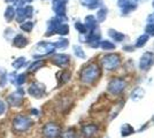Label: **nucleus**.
I'll return each mask as SVG.
<instances>
[{
    "instance_id": "1",
    "label": "nucleus",
    "mask_w": 154,
    "mask_h": 138,
    "mask_svg": "<svg viewBox=\"0 0 154 138\" xmlns=\"http://www.w3.org/2000/svg\"><path fill=\"white\" fill-rule=\"evenodd\" d=\"M59 132H60V129H59L58 125L53 124H47L45 125L44 130H43V133L46 138H55L59 136Z\"/></svg>"
},
{
    "instance_id": "2",
    "label": "nucleus",
    "mask_w": 154,
    "mask_h": 138,
    "mask_svg": "<svg viewBox=\"0 0 154 138\" xmlns=\"http://www.w3.org/2000/svg\"><path fill=\"white\" fill-rule=\"evenodd\" d=\"M83 136L86 138L92 137L94 133L97 132V127L96 125H86L83 128Z\"/></svg>"
},
{
    "instance_id": "3",
    "label": "nucleus",
    "mask_w": 154,
    "mask_h": 138,
    "mask_svg": "<svg viewBox=\"0 0 154 138\" xmlns=\"http://www.w3.org/2000/svg\"><path fill=\"white\" fill-rule=\"evenodd\" d=\"M62 138H77V133L75 130H68L62 135Z\"/></svg>"
}]
</instances>
